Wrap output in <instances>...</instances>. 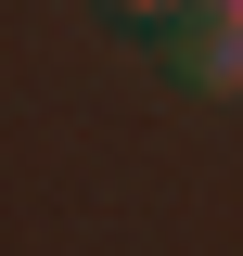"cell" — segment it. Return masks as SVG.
<instances>
[{
  "mask_svg": "<svg viewBox=\"0 0 243 256\" xmlns=\"http://www.w3.org/2000/svg\"><path fill=\"white\" fill-rule=\"evenodd\" d=\"M154 64H166L180 90L230 102L243 90V0H180V26H154Z\"/></svg>",
  "mask_w": 243,
  "mask_h": 256,
  "instance_id": "obj_1",
  "label": "cell"
},
{
  "mask_svg": "<svg viewBox=\"0 0 243 256\" xmlns=\"http://www.w3.org/2000/svg\"><path fill=\"white\" fill-rule=\"evenodd\" d=\"M102 13H116V26H141V38H154V26H180V0H102Z\"/></svg>",
  "mask_w": 243,
  "mask_h": 256,
  "instance_id": "obj_2",
  "label": "cell"
}]
</instances>
